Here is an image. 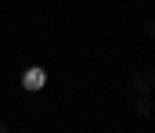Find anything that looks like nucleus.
Returning <instances> with one entry per match:
<instances>
[{
    "mask_svg": "<svg viewBox=\"0 0 155 133\" xmlns=\"http://www.w3.org/2000/svg\"><path fill=\"white\" fill-rule=\"evenodd\" d=\"M134 108H137V115H148V112H152V101H148V93H141Z\"/></svg>",
    "mask_w": 155,
    "mask_h": 133,
    "instance_id": "7ed1b4c3",
    "label": "nucleus"
},
{
    "mask_svg": "<svg viewBox=\"0 0 155 133\" xmlns=\"http://www.w3.org/2000/svg\"><path fill=\"white\" fill-rule=\"evenodd\" d=\"M134 90H137V93H152V90H155V68L134 72Z\"/></svg>",
    "mask_w": 155,
    "mask_h": 133,
    "instance_id": "f257e3e1",
    "label": "nucleus"
},
{
    "mask_svg": "<svg viewBox=\"0 0 155 133\" xmlns=\"http://www.w3.org/2000/svg\"><path fill=\"white\" fill-rule=\"evenodd\" d=\"M43 83H47V72L43 68H25V76H22V87L25 90H40Z\"/></svg>",
    "mask_w": 155,
    "mask_h": 133,
    "instance_id": "f03ea898",
    "label": "nucleus"
},
{
    "mask_svg": "<svg viewBox=\"0 0 155 133\" xmlns=\"http://www.w3.org/2000/svg\"><path fill=\"white\" fill-rule=\"evenodd\" d=\"M4 130H7V122H4V119H0V133H4Z\"/></svg>",
    "mask_w": 155,
    "mask_h": 133,
    "instance_id": "20e7f679",
    "label": "nucleus"
}]
</instances>
